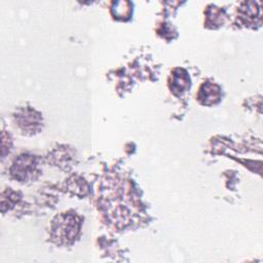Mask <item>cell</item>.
I'll return each instance as SVG.
<instances>
[{"label": "cell", "instance_id": "cell-1", "mask_svg": "<svg viewBox=\"0 0 263 263\" xmlns=\"http://www.w3.org/2000/svg\"><path fill=\"white\" fill-rule=\"evenodd\" d=\"M36 173L37 162L32 155H22L14 161L11 167V174L21 182L34 179Z\"/></svg>", "mask_w": 263, "mask_h": 263}]
</instances>
